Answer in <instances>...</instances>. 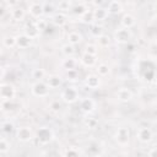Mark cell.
Segmentation results:
<instances>
[{"label":"cell","instance_id":"obj_1","mask_svg":"<svg viewBox=\"0 0 157 157\" xmlns=\"http://www.w3.org/2000/svg\"><path fill=\"white\" fill-rule=\"evenodd\" d=\"M36 139L40 145H48L54 140V131L48 126H42L36 132Z\"/></svg>","mask_w":157,"mask_h":157},{"label":"cell","instance_id":"obj_2","mask_svg":"<svg viewBox=\"0 0 157 157\" xmlns=\"http://www.w3.org/2000/svg\"><path fill=\"white\" fill-rule=\"evenodd\" d=\"M49 91H50V88L48 87V85L45 83V81H36L31 86V93L34 97L44 98V97H47L49 94Z\"/></svg>","mask_w":157,"mask_h":157},{"label":"cell","instance_id":"obj_3","mask_svg":"<svg viewBox=\"0 0 157 157\" xmlns=\"http://www.w3.org/2000/svg\"><path fill=\"white\" fill-rule=\"evenodd\" d=\"M61 99L67 104H71V103H75L76 101H78L80 94H78L77 88L75 86H67L66 88H64L61 91Z\"/></svg>","mask_w":157,"mask_h":157},{"label":"cell","instance_id":"obj_4","mask_svg":"<svg viewBox=\"0 0 157 157\" xmlns=\"http://www.w3.org/2000/svg\"><path fill=\"white\" fill-rule=\"evenodd\" d=\"M16 96V88L12 83L2 82L0 85V97L1 101H12Z\"/></svg>","mask_w":157,"mask_h":157},{"label":"cell","instance_id":"obj_5","mask_svg":"<svg viewBox=\"0 0 157 157\" xmlns=\"http://www.w3.org/2000/svg\"><path fill=\"white\" fill-rule=\"evenodd\" d=\"M117 144L121 147H125L126 145H129V140H130V131L128 128L125 126H120L115 131V136H114Z\"/></svg>","mask_w":157,"mask_h":157},{"label":"cell","instance_id":"obj_6","mask_svg":"<svg viewBox=\"0 0 157 157\" xmlns=\"http://www.w3.org/2000/svg\"><path fill=\"white\" fill-rule=\"evenodd\" d=\"M131 36H132V34H131V31H130V29L120 27V28H118V29L114 32L113 38H114V40H115L117 43L123 44V43H128V42L131 39Z\"/></svg>","mask_w":157,"mask_h":157},{"label":"cell","instance_id":"obj_7","mask_svg":"<svg viewBox=\"0 0 157 157\" xmlns=\"http://www.w3.org/2000/svg\"><path fill=\"white\" fill-rule=\"evenodd\" d=\"M136 137H137V140H139L140 142H142V144H148V142H151L152 139H153V132H152V130H151L150 128H147V126H140V128L137 129V131H136Z\"/></svg>","mask_w":157,"mask_h":157},{"label":"cell","instance_id":"obj_8","mask_svg":"<svg viewBox=\"0 0 157 157\" xmlns=\"http://www.w3.org/2000/svg\"><path fill=\"white\" fill-rule=\"evenodd\" d=\"M28 13L33 17V18H40L43 15H44V6H43V2H38V1H32L29 2L28 7Z\"/></svg>","mask_w":157,"mask_h":157},{"label":"cell","instance_id":"obj_9","mask_svg":"<svg viewBox=\"0 0 157 157\" xmlns=\"http://www.w3.org/2000/svg\"><path fill=\"white\" fill-rule=\"evenodd\" d=\"M16 139L21 142H28L33 139V132L29 126H20L16 129Z\"/></svg>","mask_w":157,"mask_h":157},{"label":"cell","instance_id":"obj_10","mask_svg":"<svg viewBox=\"0 0 157 157\" xmlns=\"http://www.w3.org/2000/svg\"><path fill=\"white\" fill-rule=\"evenodd\" d=\"M80 109L85 114H91L96 109V102L92 98H88V97L81 98L80 99Z\"/></svg>","mask_w":157,"mask_h":157},{"label":"cell","instance_id":"obj_11","mask_svg":"<svg viewBox=\"0 0 157 157\" xmlns=\"http://www.w3.org/2000/svg\"><path fill=\"white\" fill-rule=\"evenodd\" d=\"M85 86L90 90H97L101 86V77L94 74H90L85 78Z\"/></svg>","mask_w":157,"mask_h":157},{"label":"cell","instance_id":"obj_12","mask_svg":"<svg viewBox=\"0 0 157 157\" xmlns=\"http://www.w3.org/2000/svg\"><path fill=\"white\" fill-rule=\"evenodd\" d=\"M132 96H134L132 91L130 88H128V87H120L117 91V98H118V101H120L123 103H126V102L131 101Z\"/></svg>","mask_w":157,"mask_h":157},{"label":"cell","instance_id":"obj_13","mask_svg":"<svg viewBox=\"0 0 157 157\" xmlns=\"http://www.w3.org/2000/svg\"><path fill=\"white\" fill-rule=\"evenodd\" d=\"M32 42H33V39L29 38L28 36H26L25 33L16 36V47L20 48V49H27V48H29L32 45Z\"/></svg>","mask_w":157,"mask_h":157},{"label":"cell","instance_id":"obj_14","mask_svg":"<svg viewBox=\"0 0 157 157\" xmlns=\"http://www.w3.org/2000/svg\"><path fill=\"white\" fill-rule=\"evenodd\" d=\"M45 83L48 85V87L50 90H56V88H59L61 86L63 78L59 75H49L45 78Z\"/></svg>","mask_w":157,"mask_h":157},{"label":"cell","instance_id":"obj_15","mask_svg":"<svg viewBox=\"0 0 157 157\" xmlns=\"http://www.w3.org/2000/svg\"><path fill=\"white\" fill-rule=\"evenodd\" d=\"M23 33L26 34V36H28L29 38H32V39H34V38H37L38 36H39V29L37 28V26H36V22L33 21V22H31V23H27L26 26H25V29H23Z\"/></svg>","mask_w":157,"mask_h":157},{"label":"cell","instance_id":"obj_16","mask_svg":"<svg viewBox=\"0 0 157 157\" xmlns=\"http://www.w3.org/2000/svg\"><path fill=\"white\" fill-rule=\"evenodd\" d=\"M66 22H67V16L63 12H56L52 16V23L55 27H63L66 25Z\"/></svg>","mask_w":157,"mask_h":157},{"label":"cell","instance_id":"obj_17","mask_svg":"<svg viewBox=\"0 0 157 157\" xmlns=\"http://www.w3.org/2000/svg\"><path fill=\"white\" fill-rule=\"evenodd\" d=\"M136 23V18L131 15V13H124L121 20H120V25L123 28H128L130 29L131 27H134Z\"/></svg>","mask_w":157,"mask_h":157},{"label":"cell","instance_id":"obj_18","mask_svg":"<svg viewBox=\"0 0 157 157\" xmlns=\"http://www.w3.org/2000/svg\"><path fill=\"white\" fill-rule=\"evenodd\" d=\"M78 65V60L74 56H70V58H65L61 63V66L63 69H65L66 71H71V70H76Z\"/></svg>","mask_w":157,"mask_h":157},{"label":"cell","instance_id":"obj_19","mask_svg":"<svg viewBox=\"0 0 157 157\" xmlns=\"http://www.w3.org/2000/svg\"><path fill=\"white\" fill-rule=\"evenodd\" d=\"M10 15H11L12 20L21 22V21H23V20H25V17H26V10H25L23 7H21V6H17V7L11 9Z\"/></svg>","mask_w":157,"mask_h":157},{"label":"cell","instance_id":"obj_20","mask_svg":"<svg viewBox=\"0 0 157 157\" xmlns=\"http://www.w3.org/2000/svg\"><path fill=\"white\" fill-rule=\"evenodd\" d=\"M109 12L105 7L98 6L96 9H93V16H94V21H104L108 17Z\"/></svg>","mask_w":157,"mask_h":157},{"label":"cell","instance_id":"obj_21","mask_svg":"<svg viewBox=\"0 0 157 157\" xmlns=\"http://www.w3.org/2000/svg\"><path fill=\"white\" fill-rule=\"evenodd\" d=\"M67 43L72 44V45H76V44H80L82 42V34L78 32V31H71L67 33Z\"/></svg>","mask_w":157,"mask_h":157},{"label":"cell","instance_id":"obj_22","mask_svg":"<svg viewBox=\"0 0 157 157\" xmlns=\"http://www.w3.org/2000/svg\"><path fill=\"white\" fill-rule=\"evenodd\" d=\"M107 10L112 15H118L123 11V4L120 1H110V2H108Z\"/></svg>","mask_w":157,"mask_h":157},{"label":"cell","instance_id":"obj_23","mask_svg":"<svg viewBox=\"0 0 157 157\" xmlns=\"http://www.w3.org/2000/svg\"><path fill=\"white\" fill-rule=\"evenodd\" d=\"M2 45L7 49H12L16 47V36L6 34L2 37Z\"/></svg>","mask_w":157,"mask_h":157},{"label":"cell","instance_id":"obj_24","mask_svg":"<svg viewBox=\"0 0 157 157\" xmlns=\"http://www.w3.org/2000/svg\"><path fill=\"white\" fill-rule=\"evenodd\" d=\"M60 52L63 53V55H64L65 58L74 56V54H75V45H72V44H70V43H65V44L61 45Z\"/></svg>","mask_w":157,"mask_h":157},{"label":"cell","instance_id":"obj_25","mask_svg":"<svg viewBox=\"0 0 157 157\" xmlns=\"http://www.w3.org/2000/svg\"><path fill=\"white\" fill-rule=\"evenodd\" d=\"M90 33H91V36H92L93 38L98 39L101 36L104 34V33H103V27L99 26L98 23H92L91 27H90Z\"/></svg>","mask_w":157,"mask_h":157},{"label":"cell","instance_id":"obj_26","mask_svg":"<svg viewBox=\"0 0 157 157\" xmlns=\"http://www.w3.org/2000/svg\"><path fill=\"white\" fill-rule=\"evenodd\" d=\"M80 61H81V64H82V65L91 67V66H93V65L96 64L97 59H96V56H94V55H90V54H86V53H85V54L81 56Z\"/></svg>","mask_w":157,"mask_h":157},{"label":"cell","instance_id":"obj_27","mask_svg":"<svg viewBox=\"0 0 157 157\" xmlns=\"http://www.w3.org/2000/svg\"><path fill=\"white\" fill-rule=\"evenodd\" d=\"M72 6H74V4L71 1H59L56 4V10H59V12L65 13L67 11H71Z\"/></svg>","mask_w":157,"mask_h":157},{"label":"cell","instance_id":"obj_28","mask_svg":"<svg viewBox=\"0 0 157 157\" xmlns=\"http://www.w3.org/2000/svg\"><path fill=\"white\" fill-rule=\"evenodd\" d=\"M10 147H11L10 141L5 136H1L0 137V153L1 155H6L10 151Z\"/></svg>","mask_w":157,"mask_h":157},{"label":"cell","instance_id":"obj_29","mask_svg":"<svg viewBox=\"0 0 157 157\" xmlns=\"http://www.w3.org/2000/svg\"><path fill=\"white\" fill-rule=\"evenodd\" d=\"M97 75L99 76V77H104V76H108L109 75V72H110V67L108 66V64H104V63H102V64H99L98 66H97Z\"/></svg>","mask_w":157,"mask_h":157},{"label":"cell","instance_id":"obj_30","mask_svg":"<svg viewBox=\"0 0 157 157\" xmlns=\"http://www.w3.org/2000/svg\"><path fill=\"white\" fill-rule=\"evenodd\" d=\"M31 75H32V78H34L36 81H42L45 77V71H44V69L36 67V69L32 70Z\"/></svg>","mask_w":157,"mask_h":157},{"label":"cell","instance_id":"obj_31","mask_svg":"<svg viewBox=\"0 0 157 157\" xmlns=\"http://www.w3.org/2000/svg\"><path fill=\"white\" fill-rule=\"evenodd\" d=\"M87 10H88V9L85 6V4L78 2V4H74V6H72V10H71V11H72L74 13H76V15H78V16L81 17V16H82Z\"/></svg>","mask_w":157,"mask_h":157},{"label":"cell","instance_id":"obj_32","mask_svg":"<svg viewBox=\"0 0 157 157\" xmlns=\"http://www.w3.org/2000/svg\"><path fill=\"white\" fill-rule=\"evenodd\" d=\"M81 22H83V23H90V25H92L93 23V21H94V16H93V10H87L81 17Z\"/></svg>","mask_w":157,"mask_h":157},{"label":"cell","instance_id":"obj_33","mask_svg":"<svg viewBox=\"0 0 157 157\" xmlns=\"http://www.w3.org/2000/svg\"><path fill=\"white\" fill-rule=\"evenodd\" d=\"M110 40H112V39H110L109 36L103 34V36H101V37L97 39V43H98V47H101V48H107V47H109Z\"/></svg>","mask_w":157,"mask_h":157},{"label":"cell","instance_id":"obj_34","mask_svg":"<svg viewBox=\"0 0 157 157\" xmlns=\"http://www.w3.org/2000/svg\"><path fill=\"white\" fill-rule=\"evenodd\" d=\"M83 124H85V126L88 128V129H96V128L98 126V120H97L96 118L88 117V118H85Z\"/></svg>","mask_w":157,"mask_h":157},{"label":"cell","instance_id":"obj_35","mask_svg":"<svg viewBox=\"0 0 157 157\" xmlns=\"http://www.w3.org/2000/svg\"><path fill=\"white\" fill-rule=\"evenodd\" d=\"M1 131L4 134H11L13 131V124L11 121H4L1 124Z\"/></svg>","mask_w":157,"mask_h":157},{"label":"cell","instance_id":"obj_36","mask_svg":"<svg viewBox=\"0 0 157 157\" xmlns=\"http://www.w3.org/2000/svg\"><path fill=\"white\" fill-rule=\"evenodd\" d=\"M85 53L86 54H90V55H97L98 53V47L96 44H87L86 48H85Z\"/></svg>","mask_w":157,"mask_h":157},{"label":"cell","instance_id":"obj_37","mask_svg":"<svg viewBox=\"0 0 157 157\" xmlns=\"http://www.w3.org/2000/svg\"><path fill=\"white\" fill-rule=\"evenodd\" d=\"M34 22H36V26H37V28L39 29V32L47 29V26H48L47 20H44V18H38V20H36Z\"/></svg>","mask_w":157,"mask_h":157},{"label":"cell","instance_id":"obj_38","mask_svg":"<svg viewBox=\"0 0 157 157\" xmlns=\"http://www.w3.org/2000/svg\"><path fill=\"white\" fill-rule=\"evenodd\" d=\"M49 109L52 112H54V113H59L60 109H61V103L59 101H52L49 103Z\"/></svg>","mask_w":157,"mask_h":157},{"label":"cell","instance_id":"obj_39","mask_svg":"<svg viewBox=\"0 0 157 157\" xmlns=\"http://www.w3.org/2000/svg\"><path fill=\"white\" fill-rule=\"evenodd\" d=\"M65 157H80V155H78V151H77V150H75V148L71 147V148L66 150Z\"/></svg>","mask_w":157,"mask_h":157},{"label":"cell","instance_id":"obj_40","mask_svg":"<svg viewBox=\"0 0 157 157\" xmlns=\"http://www.w3.org/2000/svg\"><path fill=\"white\" fill-rule=\"evenodd\" d=\"M66 77H67V80H75L77 77V70L66 71Z\"/></svg>","mask_w":157,"mask_h":157},{"label":"cell","instance_id":"obj_41","mask_svg":"<svg viewBox=\"0 0 157 157\" xmlns=\"http://www.w3.org/2000/svg\"><path fill=\"white\" fill-rule=\"evenodd\" d=\"M148 157H157V147H153L148 151Z\"/></svg>","mask_w":157,"mask_h":157},{"label":"cell","instance_id":"obj_42","mask_svg":"<svg viewBox=\"0 0 157 157\" xmlns=\"http://www.w3.org/2000/svg\"><path fill=\"white\" fill-rule=\"evenodd\" d=\"M155 87L157 88V78H156V81H155Z\"/></svg>","mask_w":157,"mask_h":157},{"label":"cell","instance_id":"obj_43","mask_svg":"<svg viewBox=\"0 0 157 157\" xmlns=\"http://www.w3.org/2000/svg\"><path fill=\"white\" fill-rule=\"evenodd\" d=\"M94 157H101V156H94Z\"/></svg>","mask_w":157,"mask_h":157}]
</instances>
